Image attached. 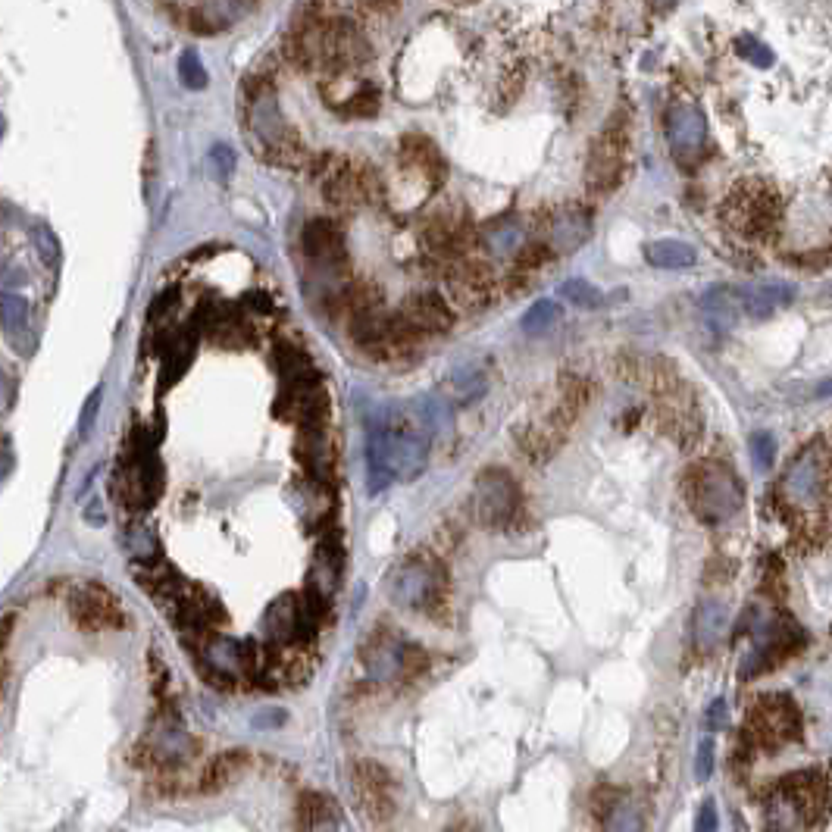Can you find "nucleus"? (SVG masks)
<instances>
[{"label": "nucleus", "instance_id": "1a4fd4ad", "mask_svg": "<svg viewBox=\"0 0 832 832\" xmlns=\"http://www.w3.org/2000/svg\"><path fill=\"white\" fill-rule=\"evenodd\" d=\"M248 119H251V132L257 135V141L263 144L266 151H288L285 144L291 138V129H288V122L279 113V104H276V94L273 91L260 88L251 97Z\"/></svg>", "mask_w": 832, "mask_h": 832}, {"label": "nucleus", "instance_id": "39448f33", "mask_svg": "<svg viewBox=\"0 0 832 832\" xmlns=\"http://www.w3.org/2000/svg\"><path fill=\"white\" fill-rule=\"evenodd\" d=\"M520 507V488L504 470H485L473 488V510L482 526H504Z\"/></svg>", "mask_w": 832, "mask_h": 832}, {"label": "nucleus", "instance_id": "9d476101", "mask_svg": "<svg viewBox=\"0 0 832 832\" xmlns=\"http://www.w3.org/2000/svg\"><path fill=\"white\" fill-rule=\"evenodd\" d=\"M826 485V457L820 448H807L786 476V492L792 495V501L798 504H814L823 495Z\"/></svg>", "mask_w": 832, "mask_h": 832}, {"label": "nucleus", "instance_id": "a211bd4d", "mask_svg": "<svg viewBox=\"0 0 832 832\" xmlns=\"http://www.w3.org/2000/svg\"><path fill=\"white\" fill-rule=\"evenodd\" d=\"M295 817H298V826L301 832H310V829H335L341 814H338V807L329 795L323 792H301L298 795V804H295Z\"/></svg>", "mask_w": 832, "mask_h": 832}, {"label": "nucleus", "instance_id": "7c9ffc66", "mask_svg": "<svg viewBox=\"0 0 832 832\" xmlns=\"http://www.w3.org/2000/svg\"><path fill=\"white\" fill-rule=\"evenodd\" d=\"M210 163H213L216 176L223 182L235 173V154H232V148H226V144H216V148L210 151Z\"/></svg>", "mask_w": 832, "mask_h": 832}, {"label": "nucleus", "instance_id": "0eeeda50", "mask_svg": "<svg viewBox=\"0 0 832 832\" xmlns=\"http://www.w3.org/2000/svg\"><path fill=\"white\" fill-rule=\"evenodd\" d=\"M667 138L670 151L679 163H692L707 141V119L695 104H676L667 113Z\"/></svg>", "mask_w": 832, "mask_h": 832}, {"label": "nucleus", "instance_id": "a878e982", "mask_svg": "<svg viewBox=\"0 0 832 832\" xmlns=\"http://www.w3.org/2000/svg\"><path fill=\"white\" fill-rule=\"evenodd\" d=\"M751 460L757 470H770L776 460V438L770 432H754L751 435Z\"/></svg>", "mask_w": 832, "mask_h": 832}, {"label": "nucleus", "instance_id": "5701e85b", "mask_svg": "<svg viewBox=\"0 0 832 832\" xmlns=\"http://www.w3.org/2000/svg\"><path fill=\"white\" fill-rule=\"evenodd\" d=\"M26 320H29V301L26 298L13 295V291L0 295V326H4V332L16 335L22 326H26Z\"/></svg>", "mask_w": 832, "mask_h": 832}, {"label": "nucleus", "instance_id": "b1692460", "mask_svg": "<svg viewBox=\"0 0 832 832\" xmlns=\"http://www.w3.org/2000/svg\"><path fill=\"white\" fill-rule=\"evenodd\" d=\"M560 298H567L570 304L576 307H601L604 304V295L592 285V282H585V279H567V282H560Z\"/></svg>", "mask_w": 832, "mask_h": 832}, {"label": "nucleus", "instance_id": "f8f14e48", "mask_svg": "<svg viewBox=\"0 0 832 832\" xmlns=\"http://www.w3.org/2000/svg\"><path fill=\"white\" fill-rule=\"evenodd\" d=\"M404 642L391 632H376L370 642L363 645L360 657L363 667L373 679H395L401 676V664H404Z\"/></svg>", "mask_w": 832, "mask_h": 832}, {"label": "nucleus", "instance_id": "4468645a", "mask_svg": "<svg viewBox=\"0 0 832 832\" xmlns=\"http://www.w3.org/2000/svg\"><path fill=\"white\" fill-rule=\"evenodd\" d=\"M729 207L736 210V226L742 232H754V235H761L767 232V226H773V216H776V204L770 194L761 188L757 194H745V191H736L729 198Z\"/></svg>", "mask_w": 832, "mask_h": 832}, {"label": "nucleus", "instance_id": "f3484780", "mask_svg": "<svg viewBox=\"0 0 832 832\" xmlns=\"http://www.w3.org/2000/svg\"><path fill=\"white\" fill-rule=\"evenodd\" d=\"M304 248L316 263L335 266L341 260V248H345V238H341V229L329 219H313V223L304 229Z\"/></svg>", "mask_w": 832, "mask_h": 832}, {"label": "nucleus", "instance_id": "ddd939ff", "mask_svg": "<svg viewBox=\"0 0 832 832\" xmlns=\"http://www.w3.org/2000/svg\"><path fill=\"white\" fill-rule=\"evenodd\" d=\"M792 295H795V288L782 285V282H754V285L736 288V301L751 316V320H764V316H773L779 307L792 304Z\"/></svg>", "mask_w": 832, "mask_h": 832}, {"label": "nucleus", "instance_id": "7ed1b4c3", "mask_svg": "<svg viewBox=\"0 0 832 832\" xmlns=\"http://www.w3.org/2000/svg\"><path fill=\"white\" fill-rule=\"evenodd\" d=\"M742 736L754 751H776L801 739V711L789 695H764L748 711Z\"/></svg>", "mask_w": 832, "mask_h": 832}, {"label": "nucleus", "instance_id": "6e6552de", "mask_svg": "<svg viewBox=\"0 0 832 832\" xmlns=\"http://www.w3.org/2000/svg\"><path fill=\"white\" fill-rule=\"evenodd\" d=\"M313 629H316V623L307 617L304 601L298 595H282L266 607L263 632L273 645H291L298 639H307Z\"/></svg>", "mask_w": 832, "mask_h": 832}, {"label": "nucleus", "instance_id": "6ab92c4d", "mask_svg": "<svg viewBox=\"0 0 832 832\" xmlns=\"http://www.w3.org/2000/svg\"><path fill=\"white\" fill-rule=\"evenodd\" d=\"M248 761H251L248 751H226V754L213 757L210 767L201 773L198 789L201 792H219V789L232 786V782L244 773V767H248Z\"/></svg>", "mask_w": 832, "mask_h": 832}, {"label": "nucleus", "instance_id": "c9c22d12", "mask_svg": "<svg viewBox=\"0 0 832 832\" xmlns=\"http://www.w3.org/2000/svg\"><path fill=\"white\" fill-rule=\"evenodd\" d=\"M85 517H88V523L91 526H101L104 523V510H101V501H94L88 510H85Z\"/></svg>", "mask_w": 832, "mask_h": 832}, {"label": "nucleus", "instance_id": "412c9836", "mask_svg": "<svg viewBox=\"0 0 832 832\" xmlns=\"http://www.w3.org/2000/svg\"><path fill=\"white\" fill-rule=\"evenodd\" d=\"M704 313H707V320H711V326H732L736 323V316H739V301H736V291L732 288H711L704 295L701 301Z\"/></svg>", "mask_w": 832, "mask_h": 832}, {"label": "nucleus", "instance_id": "c756f323", "mask_svg": "<svg viewBox=\"0 0 832 832\" xmlns=\"http://www.w3.org/2000/svg\"><path fill=\"white\" fill-rule=\"evenodd\" d=\"M35 244H38V254H41V260H44L47 266H54V263H57V257H60V241H57L54 229H51V226H44V223H38V226H35Z\"/></svg>", "mask_w": 832, "mask_h": 832}, {"label": "nucleus", "instance_id": "f257e3e1", "mask_svg": "<svg viewBox=\"0 0 832 832\" xmlns=\"http://www.w3.org/2000/svg\"><path fill=\"white\" fill-rule=\"evenodd\" d=\"M429 442L432 435L423 423L420 410L413 407H391L385 420L370 426V442H366V485L370 495H382L391 482L416 479L429 463Z\"/></svg>", "mask_w": 832, "mask_h": 832}, {"label": "nucleus", "instance_id": "473e14b6", "mask_svg": "<svg viewBox=\"0 0 832 832\" xmlns=\"http://www.w3.org/2000/svg\"><path fill=\"white\" fill-rule=\"evenodd\" d=\"M695 832H717V804L704 801L695 817Z\"/></svg>", "mask_w": 832, "mask_h": 832}, {"label": "nucleus", "instance_id": "cd10ccee", "mask_svg": "<svg viewBox=\"0 0 832 832\" xmlns=\"http://www.w3.org/2000/svg\"><path fill=\"white\" fill-rule=\"evenodd\" d=\"M617 807H620V792H617V789L604 786V789H598V792L592 795V817H595L598 823H604V826H607L610 817H614Z\"/></svg>", "mask_w": 832, "mask_h": 832}, {"label": "nucleus", "instance_id": "bb28decb", "mask_svg": "<svg viewBox=\"0 0 832 832\" xmlns=\"http://www.w3.org/2000/svg\"><path fill=\"white\" fill-rule=\"evenodd\" d=\"M714 767H717V745L711 736H704L698 742V754H695V776L698 782H707L714 776Z\"/></svg>", "mask_w": 832, "mask_h": 832}, {"label": "nucleus", "instance_id": "aec40b11", "mask_svg": "<svg viewBox=\"0 0 832 832\" xmlns=\"http://www.w3.org/2000/svg\"><path fill=\"white\" fill-rule=\"evenodd\" d=\"M645 260L657 269H689L698 254L689 241H679V238H660L651 241L645 248Z\"/></svg>", "mask_w": 832, "mask_h": 832}, {"label": "nucleus", "instance_id": "f03ea898", "mask_svg": "<svg viewBox=\"0 0 832 832\" xmlns=\"http://www.w3.org/2000/svg\"><path fill=\"white\" fill-rule=\"evenodd\" d=\"M685 495H689L692 513L707 526L726 523L742 510V482L717 460H704L689 470Z\"/></svg>", "mask_w": 832, "mask_h": 832}, {"label": "nucleus", "instance_id": "58836bf2", "mask_svg": "<svg viewBox=\"0 0 832 832\" xmlns=\"http://www.w3.org/2000/svg\"><path fill=\"white\" fill-rule=\"evenodd\" d=\"M310 832H335V829H310Z\"/></svg>", "mask_w": 832, "mask_h": 832}, {"label": "nucleus", "instance_id": "9b49d317", "mask_svg": "<svg viewBox=\"0 0 832 832\" xmlns=\"http://www.w3.org/2000/svg\"><path fill=\"white\" fill-rule=\"evenodd\" d=\"M72 617L82 629H116L126 620H122V610L113 601V595L101 592V589H85L72 598Z\"/></svg>", "mask_w": 832, "mask_h": 832}, {"label": "nucleus", "instance_id": "423d86ee", "mask_svg": "<svg viewBox=\"0 0 832 832\" xmlns=\"http://www.w3.org/2000/svg\"><path fill=\"white\" fill-rule=\"evenodd\" d=\"M442 567L432 564V560H410L407 567L398 570L395 585H391V595L401 607H413L423 610L429 604L438 601L442 595Z\"/></svg>", "mask_w": 832, "mask_h": 832}, {"label": "nucleus", "instance_id": "20e7f679", "mask_svg": "<svg viewBox=\"0 0 832 832\" xmlns=\"http://www.w3.org/2000/svg\"><path fill=\"white\" fill-rule=\"evenodd\" d=\"M351 789L360 801V807L370 814L373 823H388L395 817L398 795H395V779L376 761H357L351 770Z\"/></svg>", "mask_w": 832, "mask_h": 832}, {"label": "nucleus", "instance_id": "c85d7f7f", "mask_svg": "<svg viewBox=\"0 0 832 832\" xmlns=\"http://www.w3.org/2000/svg\"><path fill=\"white\" fill-rule=\"evenodd\" d=\"M739 54H742L745 60H751L754 66H761V69L773 66V60H776L770 47H767L764 41L751 38V35H742V38H739Z\"/></svg>", "mask_w": 832, "mask_h": 832}, {"label": "nucleus", "instance_id": "f704fd0d", "mask_svg": "<svg viewBox=\"0 0 832 832\" xmlns=\"http://www.w3.org/2000/svg\"><path fill=\"white\" fill-rule=\"evenodd\" d=\"M285 720H288L285 711H263L254 717V726H282Z\"/></svg>", "mask_w": 832, "mask_h": 832}, {"label": "nucleus", "instance_id": "2eb2a0df", "mask_svg": "<svg viewBox=\"0 0 832 832\" xmlns=\"http://www.w3.org/2000/svg\"><path fill=\"white\" fill-rule=\"evenodd\" d=\"M401 323L413 332H445L451 326V310L435 295H420V298L407 301Z\"/></svg>", "mask_w": 832, "mask_h": 832}, {"label": "nucleus", "instance_id": "e433bc0d", "mask_svg": "<svg viewBox=\"0 0 832 832\" xmlns=\"http://www.w3.org/2000/svg\"><path fill=\"white\" fill-rule=\"evenodd\" d=\"M4 132H7V119L0 116V138H4Z\"/></svg>", "mask_w": 832, "mask_h": 832}, {"label": "nucleus", "instance_id": "2f4dec72", "mask_svg": "<svg viewBox=\"0 0 832 832\" xmlns=\"http://www.w3.org/2000/svg\"><path fill=\"white\" fill-rule=\"evenodd\" d=\"M101 395H104V388H94L91 395H88V401H85V407H82V420H79V432H82V435H88L91 426H94L97 407H101Z\"/></svg>", "mask_w": 832, "mask_h": 832}, {"label": "nucleus", "instance_id": "72a5a7b5", "mask_svg": "<svg viewBox=\"0 0 832 832\" xmlns=\"http://www.w3.org/2000/svg\"><path fill=\"white\" fill-rule=\"evenodd\" d=\"M729 723V711H726V701L717 698L711 707H707V714H704V726L707 729H723Z\"/></svg>", "mask_w": 832, "mask_h": 832}, {"label": "nucleus", "instance_id": "dca6fc26", "mask_svg": "<svg viewBox=\"0 0 832 832\" xmlns=\"http://www.w3.org/2000/svg\"><path fill=\"white\" fill-rule=\"evenodd\" d=\"M729 626V610L723 601H714V598H707L698 604L695 610V617H692V639L701 651H711L720 639H723V632Z\"/></svg>", "mask_w": 832, "mask_h": 832}, {"label": "nucleus", "instance_id": "4c0bfd02", "mask_svg": "<svg viewBox=\"0 0 832 832\" xmlns=\"http://www.w3.org/2000/svg\"><path fill=\"white\" fill-rule=\"evenodd\" d=\"M0 648H4V645H0ZM0 682H4V660H0Z\"/></svg>", "mask_w": 832, "mask_h": 832}, {"label": "nucleus", "instance_id": "4be33fe9", "mask_svg": "<svg viewBox=\"0 0 832 832\" xmlns=\"http://www.w3.org/2000/svg\"><path fill=\"white\" fill-rule=\"evenodd\" d=\"M560 320V307L554 304V301H535L526 313H523V320H520V329L526 332V335H542V332H548L554 323Z\"/></svg>", "mask_w": 832, "mask_h": 832}, {"label": "nucleus", "instance_id": "393cba45", "mask_svg": "<svg viewBox=\"0 0 832 832\" xmlns=\"http://www.w3.org/2000/svg\"><path fill=\"white\" fill-rule=\"evenodd\" d=\"M179 79H182V85L191 88V91H204V88H207L210 79H207V69H204L198 51H185V54L179 57Z\"/></svg>", "mask_w": 832, "mask_h": 832}]
</instances>
